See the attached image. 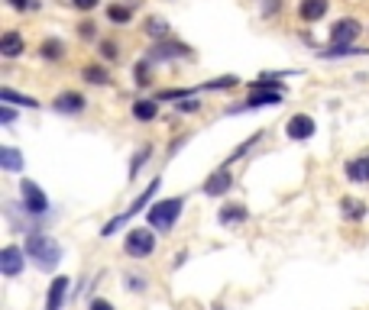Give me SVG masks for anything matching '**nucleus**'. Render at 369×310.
I'll return each instance as SVG.
<instances>
[{
	"label": "nucleus",
	"mask_w": 369,
	"mask_h": 310,
	"mask_svg": "<svg viewBox=\"0 0 369 310\" xmlns=\"http://www.w3.org/2000/svg\"><path fill=\"white\" fill-rule=\"evenodd\" d=\"M26 259H33V265L39 272H52L55 265L62 262V243L59 239H52L49 233H42V230H26Z\"/></svg>",
	"instance_id": "f257e3e1"
},
{
	"label": "nucleus",
	"mask_w": 369,
	"mask_h": 310,
	"mask_svg": "<svg viewBox=\"0 0 369 310\" xmlns=\"http://www.w3.org/2000/svg\"><path fill=\"white\" fill-rule=\"evenodd\" d=\"M182 210H184V197H166V201H156L146 210V220H149V227H156V233H168L178 223Z\"/></svg>",
	"instance_id": "f03ea898"
},
{
	"label": "nucleus",
	"mask_w": 369,
	"mask_h": 310,
	"mask_svg": "<svg viewBox=\"0 0 369 310\" xmlns=\"http://www.w3.org/2000/svg\"><path fill=\"white\" fill-rule=\"evenodd\" d=\"M159 185H162L159 178H156V181H149V188H146V191H140V197H136V201L130 204V207H126L123 213H117V217L110 220V223H104L101 236H114V233H117V230L123 227V223H126V220H130V217H136V213H140V210H143V207H152V197L159 194Z\"/></svg>",
	"instance_id": "7ed1b4c3"
},
{
	"label": "nucleus",
	"mask_w": 369,
	"mask_h": 310,
	"mask_svg": "<svg viewBox=\"0 0 369 310\" xmlns=\"http://www.w3.org/2000/svg\"><path fill=\"white\" fill-rule=\"evenodd\" d=\"M20 197H23L26 217H46V213H49V197H46V191H42L36 181H29V178L20 181Z\"/></svg>",
	"instance_id": "20e7f679"
},
{
	"label": "nucleus",
	"mask_w": 369,
	"mask_h": 310,
	"mask_svg": "<svg viewBox=\"0 0 369 310\" xmlns=\"http://www.w3.org/2000/svg\"><path fill=\"white\" fill-rule=\"evenodd\" d=\"M123 252L130 255V259H146V255L156 252V236H152L149 230H143V227L130 230L126 239H123Z\"/></svg>",
	"instance_id": "39448f33"
},
{
	"label": "nucleus",
	"mask_w": 369,
	"mask_h": 310,
	"mask_svg": "<svg viewBox=\"0 0 369 310\" xmlns=\"http://www.w3.org/2000/svg\"><path fill=\"white\" fill-rule=\"evenodd\" d=\"M286 101V94L282 91H253L240 107H227L224 113L227 117H234V113H246V110H260V107H279V104Z\"/></svg>",
	"instance_id": "423d86ee"
},
{
	"label": "nucleus",
	"mask_w": 369,
	"mask_h": 310,
	"mask_svg": "<svg viewBox=\"0 0 369 310\" xmlns=\"http://www.w3.org/2000/svg\"><path fill=\"white\" fill-rule=\"evenodd\" d=\"M360 33H363L360 20H353V17L337 20V23L330 26V45H356Z\"/></svg>",
	"instance_id": "0eeeda50"
},
{
	"label": "nucleus",
	"mask_w": 369,
	"mask_h": 310,
	"mask_svg": "<svg viewBox=\"0 0 369 310\" xmlns=\"http://www.w3.org/2000/svg\"><path fill=\"white\" fill-rule=\"evenodd\" d=\"M192 55V49L188 45H182V42H156L149 49V55H146V62H152V65H159V62H172V59H188Z\"/></svg>",
	"instance_id": "6e6552de"
},
{
	"label": "nucleus",
	"mask_w": 369,
	"mask_h": 310,
	"mask_svg": "<svg viewBox=\"0 0 369 310\" xmlns=\"http://www.w3.org/2000/svg\"><path fill=\"white\" fill-rule=\"evenodd\" d=\"M84 107H88V101H84V94H78V91H62L59 97L52 101V110L62 113V117H78V113H84Z\"/></svg>",
	"instance_id": "1a4fd4ad"
},
{
	"label": "nucleus",
	"mask_w": 369,
	"mask_h": 310,
	"mask_svg": "<svg viewBox=\"0 0 369 310\" xmlns=\"http://www.w3.org/2000/svg\"><path fill=\"white\" fill-rule=\"evenodd\" d=\"M23 265H26V252L20 246H4L0 249V272L7 278H17L23 272Z\"/></svg>",
	"instance_id": "9d476101"
},
{
	"label": "nucleus",
	"mask_w": 369,
	"mask_h": 310,
	"mask_svg": "<svg viewBox=\"0 0 369 310\" xmlns=\"http://www.w3.org/2000/svg\"><path fill=\"white\" fill-rule=\"evenodd\" d=\"M314 129H318V126H314V120H311L308 113H295V117L286 123V136H288V139H295V143H304V139H311V136H314Z\"/></svg>",
	"instance_id": "9b49d317"
},
{
	"label": "nucleus",
	"mask_w": 369,
	"mask_h": 310,
	"mask_svg": "<svg viewBox=\"0 0 369 310\" xmlns=\"http://www.w3.org/2000/svg\"><path fill=\"white\" fill-rule=\"evenodd\" d=\"M230 188H234V175H230V168H217L214 175H208V181H204L201 191L208 194V197H224Z\"/></svg>",
	"instance_id": "f8f14e48"
},
{
	"label": "nucleus",
	"mask_w": 369,
	"mask_h": 310,
	"mask_svg": "<svg viewBox=\"0 0 369 310\" xmlns=\"http://www.w3.org/2000/svg\"><path fill=\"white\" fill-rule=\"evenodd\" d=\"M344 171H347V181H353V185H369V152L350 159L344 165Z\"/></svg>",
	"instance_id": "ddd939ff"
},
{
	"label": "nucleus",
	"mask_w": 369,
	"mask_h": 310,
	"mask_svg": "<svg viewBox=\"0 0 369 310\" xmlns=\"http://www.w3.org/2000/svg\"><path fill=\"white\" fill-rule=\"evenodd\" d=\"M68 281L65 275H59V278H52V285H49V291H46V310H62V304H65V294H68Z\"/></svg>",
	"instance_id": "4468645a"
},
{
	"label": "nucleus",
	"mask_w": 369,
	"mask_h": 310,
	"mask_svg": "<svg viewBox=\"0 0 369 310\" xmlns=\"http://www.w3.org/2000/svg\"><path fill=\"white\" fill-rule=\"evenodd\" d=\"M298 17L302 23H318L328 17V0H298Z\"/></svg>",
	"instance_id": "2eb2a0df"
},
{
	"label": "nucleus",
	"mask_w": 369,
	"mask_h": 310,
	"mask_svg": "<svg viewBox=\"0 0 369 310\" xmlns=\"http://www.w3.org/2000/svg\"><path fill=\"white\" fill-rule=\"evenodd\" d=\"M23 52H26V42H23V36L20 33L10 29V33L0 36V55H4V59H20Z\"/></svg>",
	"instance_id": "dca6fc26"
},
{
	"label": "nucleus",
	"mask_w": 369,
	"mask_h": 310,
	"mask_svg": "<svg viewBox=\"0 0 369 310\" xmlns=\"http://www.w3.org/2000/svg\"><path fill=\"white\" fill-rule=\"evenodd\" d=\"M246 217H250L246 204H227V207H220L217 223H220V227H234V223H243Z\"/></svg>",
	"instance_id": "f3484780"
},
{
	"label": "nucleus",
	"mask_w": 369,
	"mask_h": 310,
	"mask_svg": "<svg viewBox=\"0 0 369 310\" xmlns=\"http://www.w3.org/2000/svg\"><path fill=\"white\" fill-rule=\"evenodd\" d=\"M366 52L369 49H360V45H328V49H318V59H350V55H366Z\"/></svg>",
	"instance_id": "a211bd4d"
},
{
	"label": "nucleus",
	"mask_w": 369,
	"mask_h": 310,
	"mask_svg": "<svg viewBox=\"0 0 369 310\" xmlns=\"http://www.w3.org/2000/svg\"><path fill=\"white\" fill-rule=\"evenodd\" d=\"M0 168L4 171H23V155L13 146H0Z\"/></svg>",
	"instance_id": "6ab92c4d"
},
{
	"label": "nucleus",
	"mask_w": 369,
	"mask_h": 310,
	"mask_svg": "<svg viewBox=\"0 0 369 310\" xmlns=\"http://www.w3.org/2000/svg\"><path fill=\"white\" fill-rule=\"evenodd\" d=\"M39 59L42 62H62L65 59V42L62 39H46L39 45Z\"/></svg>",
	"instance_id": "aec40b11"
},
{
	"label": "nucleus",
	"mask_w": 369,
	"mask_h": 310,
	"mask_svg": "<svg viewBox=\"0 0 369 310\" xmlns=\"http://www.w3.org/2000/svg\"><path fill=\"white\" fill-rule=\"evenodd\" d=\"M0 101H4V104H20V107H29V110H39V107H42V104L36 101V97L17 94L13 87H4V91H0Z\"/></svg>",
	"instance_id": "412c9836"
},
{
	"label": "nucleus",
	"mask_w": 369,
	"mask_h": 310,
	"mask_svg": "<svg viewBox=\"0 0 369 310\" xmlns=\"http://www.w3.org/2000/svg\"><path fill=\"white\" fill-rule=\"evenodd\" d=\"M133 117L140 123H149V120L159 117V101H136L133 104Z\"/></svg>",
	"instance_id": "4be33fe9"
},
{
	"label": "nucleus",
	"mask_w": 369,
	"mask_h": 310,
	"mask_svg": "<svg viewBox=\"0 0 369 310\" xmlns=\"http://www.w3.org/2000/svg\"><path fill=\"white\" fill-rule=\"evenodd\" d=\"M340 210H344L347 220H363L369 213V207L363 201H356V197H344V201H340Z\"/></svg>",
	"instance_id": "5701e85b"
},
{
	"label": "nucleus",
	"mask_w": 369,
	"mask_h": 310,
	"mask_svg": "<svg viewBox=\"0 0 369 310\" xmlns=\"http://www.w3.org/2000/svg\"><path fill=\"white\" fill-rule=\"evenodd\" d=\"M143 29H146V36H152V39H159V42L168 39V23L162 17H149Z\"/></svg>",
	"instance_id": "b1692460"
},
{
	"label": "nucleus",
	"mask_w": 369,
	"mask_h": 310,
	"mask_svg": "<svg viewBox=\"0 0 369 310\" xmlns=\"http://www.w3.org/2000/svg\"><path fill=\"white\" fill-rule=\"evenodd\" d=\"M236 84H240V78L236 75H220V78H214V81L201 84L198 91H227V87H236Z\"/></svg>",
	"instance_id": "393cba45"
},
{
	"label": "nucleus",
	"mask_w": 369,
	"mask_h": 310,
	"mask_svg": "<svg viewBox=\"0 0 369 310\" xmlns=\"http://www.w3.org/2000/svg\"><path fill=\"white\" fill-rule=\"evenodd\" d=\"M250 91H282V81H279L276 75H262V78H256V81L250 84Z\"/></svg>",
	"instance_id": "a878e982"
},
{
	"label": "nucleus",
	"mask_w": 369,
	"mask_h": 310,
	"mask_svg": "<svg viewBox=\"0 0 369 310\" xmlns=\"http://www.w3.org/2000/svg\"><path fill=\"white\" fill-rule=\"evenodd\" d=\"M84 81L88 84H110V75H107V68H101V65H88L84 68Z\"/></svg>",
	"instance_id": "bb28decb"
},
{
	"label": "nucleus",
	"mask_w": 369,
	"mask_h": 310,
	"mask_svg": "<svg viewBox=\"0 0 369 310\" xmlns=\"http://www.w3.org/2000/svg\"><path fill=\"white\" fill-rule=\"evenodd\" d=\"M107 17L114 20V23H130L133 10H130V7H120V3H110V7H107Z\"/></svg>",
	"instance_id": "cd10ccee"
},
{
	"label": "nucleus",
	"mask_w": 369,
	"mask_h": 310,
	"mask_svg": "<svg viewBox=\"0 0 369 310\" xmlns=\"http://www.w3.org/2000/svg\"><path fill=\"white\" fill-rule=\"evenodd\" d=\"M149 155H152V149H149V146H143V149L136 152V159H133V165H130V178H136V171H140V168H143L146 162H149Z\"/></svg>",
	"instance_id": "c85d7f7f"
},
{
	"label": "nucleus",
	"mask_w": 369,
	"mask_h": 310,
	"mask_svg": "<svg viewBox=\"0 0 369 310\" xmlns=\"http://www.w3.org/2000/svg\"><path fill=\"white\" fill-rule=\"evenodd\" d=\"M123 285H126V291L143 294L146 291V278L143 275H123Z\"/></svg>",
	"instance_id": "c756f323"
},
{
	"label": "nucleus",
	"mask_w": 369,
	"mask_h": 310,
	"mask_svg": "<svg viewBox=\"0 0 369 310\" xmlns=\"http://www.w3.org/2000/svg\"><path fill=\"white\" fill-rule=\"evenodd\" d=\"M149 65H152V62H146V59L136 65V84H140V87H146V84L152 81V78H149Z\"/></svg>",
	"instance_id": "7c9ffc66"
},
{
	"label": "nucleus",
	"mask_w": 369,
	"mask_h": 310,
	"mask_svg": "<svg viewBox=\"0 0 369 310\" xmlns=\"http://www.w3.org/2000/svg\"><path fill=\"white\" fill-rule=\"evenodd\" d=\"M101 59H107V62H114L117 59V42H101Z\"/></svg>",
	"instance_id": "2f4dec72"
},
{
	"label": "nucleus",
	"mask_w": 369,
	"mask_h": 310,
	"mask_svg": "<svg viewBox=\"0 0 369 310\" xmlns=\"http://www.w3.org/2000/svg\"><path fill=\"white\" fill-rule=\"evenodd\" d=\"M10 7L23 13V10H36V7H39V0H10Z\"/></svg>",
	"instance_id": "473e14b6"
},
{
	"label": "nucleus",
	"mask_w": 369,
	"mask_h": 310,
	"mask_svg": "<svg viewBox=\"0 0 369 310\" xmlns=\"http://www.w3.org/2000/svg\"><path fill=\"white\" fill-rule=\"evenodd\" d=\"M198 107H201V104H198V101H184V104H175V110H178V113H198Z\"/></svg>",
	"instance_id": "72a5a7b5"
},
{
	"label": "nucleus",
	"mask_w": 369,
	"mask_h": 310,
	"mask_svg": "<svg viewBox=\"0 0 369 310\" xmlns=\"http://www.w3.org/2000/svg\"><path fill=\"white\" fill-rule=\"evenodd\" d=\"M13 120H17V113H13V110H10L7 104H4V107H0V123H4V126H10Z\"/></svg>",
	"instance_id": "f704fd0d"
},
{
	"label": "nucleus",
	"mask_w": 369,
	"mask_h": 310,
	"mask_svg": "<svg viewBox=\"0 0 369 310\" xmlns=\"http://www.w3.org/2000/svg\"><path fill=\"white\" fill-rule=\"evenodd\" d=\"M78 33H81L84 39H94V23H91V20H84V23L78 26Z\"/></svg>",
	"instance_id": "c9c22d12"
},
{
	"label": "nucleus",
	"mask_w": 369,
	"mask_h": 310,
	"mask_svg": "<svg viewBox=\"0 0 369 310\" xmlns=\"http://www.w3.org/2000/svg\"><path fill=\"white\" fill-rule=\"evenodd\" d=\"M88 310H114V304H110V301H104V297H94V301H91V307H88Z\"/></svg>",
	"instance_id": "e433bc0d"
},
{
	"label": "nucleus",
	"mask_w": 369,
	"mask_h": 310,
	"mask_svg": "<svg viewBox=\"0 0 369 310\" xmlns=\"http://www.w3.org/2000/svg\"><path fill=\"white\" fill-rule=\"evenodd\" d=\"M72 7L75 10H94L98 7V0H72Z\"/></svg>",
	"instance_id": "4c0bfd02"
}]
</instances>
